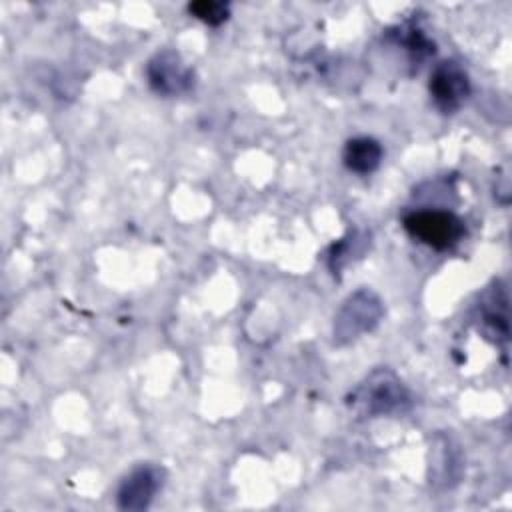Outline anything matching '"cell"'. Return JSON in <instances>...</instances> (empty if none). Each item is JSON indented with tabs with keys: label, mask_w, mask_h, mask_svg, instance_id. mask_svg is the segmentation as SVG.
Returning a JSON list of instances; mask_svg holds the SVG:
<instances>
[{
	"label": "cell",
	"mask_w": 512,
	"mask_h": 512,
	"mask_svg": "<svg viewBox=\"0 0 512 512\" xmlns=\"http://www.w3.org/2000/svg\"><path fill=\"white\" fill-rule=\"evenodd\" d=\"M402 226L414 240L434 250H450L466 234L462 218L440 208L412 210L402 218Z\"/></svg>",
	"instance_id": "cell-2"
},
{
	"label": "cell",
	"mask_w": 512,
	"mask_h": 512,
	"mask_svg": "<svg viewBox=\"0 0 512 512\" xmlns=\"http://www.w3.org/2000/svg\"><path fill=\"white\" fill-rule=\"evenodd\" d=\"M440 448H442L440 454L434 450L430 462H442V464H434V466H430V468H432V476L444 480L446 486H448L450 480H456V478H458L460 460L454 458V452H456V450L450 446V440L442 438V446H440Z\"/></svg>",
	"instance_id": "cell-9"
},
{
	"label": "cell",
	"mask_w": 512,
	"mask_h": 512,
	"mask_svg": "<svg viewBox=\"0 0 512 512\" xmlns=\"http://www.w3.org/2000/svg\"><path fill=\"white\" fill-rule=\"evenodd\" d=\"M382 302L370 290H358L346 298L334 318V342L346 344L370 332L382 318Z\"/></svg>",
	"instance_id": "cell-3"
},
{
	"label": "cell",
	"mask_w": 512,
	"mask_h": 512,
	"mask_svg": "<svg viewBox=\"0 0 512 512\" xmlns=\"http://www.w3.org/2000/svg\"><path fill=\"white\" fill-rule=\"evenodd\" d=\"M430 96L436 108L444 114H454L470 96V78L464 66L456 60H444L434 66L428 82Z\"/></svg>",
	"instance_id": "cell-5"
},
{
	"label": "cell",
	"mask_w": 512,
	"mask_h": 512,
	"mask_svg": "<svg viewBox=\"0 0 512 512\" xmlns=\"http://www.w3.org/2000/svg\"><path fill=\"white\" fill-rule=\"evenodd\" d=\"M164 484V470L156 464L132 468L118 486L116 504L120 510H146Z\"/></svg>",
	"instance_id": "cell-6"
},
{
	"label": "cell",
	"mask_w": 512,
	"mask_h": 512,
	"mask_svg": "<svg viewBox=\"0 0 512 512\" xmlns=\"http://www.w3.org/2000/svg\"><path fill=\"white\" fill-rule=\"evenodd\" d=\"M480 330L492 342L508 340V298L504 290H490L478 304Z\"/></svg>",
	"instance_id": "cell-7"
},
{
	"label": "cell",
	"mask_w": 512,
	"mask_h": 512,
	"mask_svg": "<svg viewBox=\"0 0 512 512\" xmlns=\"http://www.w3.org/2000/svg\"><path fill=\"white\" fill-rule=\"evenodd\" d=\"M384 156L382 144L372 136H356L344 144L342 162L344 166L360 176L374 172Z\"/></svg>",
	"instance_id": "cell-8"
},
{
	"label": "cell",
	"mask_w": 512,
	"mask_h": 512,
	"mask_svg": "<svg viewBox=\"0 0 512 512\" xmlns=\"http://www.w3.org/2000/svg\"><path fill=\"white\" fill-rule=\"evenodd\" d=\"M348 406L360 416H388L410 406V392L392 370L378 368L352 390Z\"/></svg>",
	"instance_id": "cell-1"
},
{
	"label": "cell",
	"mask_w": 512,
	"mask_h": 512,
	"mask_svg": "<svg viewBox=\"0 0 512 512\" xmlns=\"http://www.w3.org/2000/svg\"><path fill=\"white\" fill-rule=\"evenodd\" d=\"M188 12L194 18L202 20L204 24H208V26H220L230 16L228 4L218 2V0H198V2H192V4H188Z\"/></svg>",
	"instance_id": "cell-10"
},
{
	"label": "cell",
	"mask_w": 512,
	"mask_h": 512,
	"mask_svg": "<svg viewBox=\"0 0 512 512\" xmlns=\"http://www.w3.org/2000/svg\"><path fill=\"white\" fill-rule=\"evenodd\" d=\"M146 78L160 96H180L194 86V70L174 50L156 52L146 64Z\"/></svg>",
	"instance_id": "cell-4"
}]
</instances>
